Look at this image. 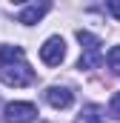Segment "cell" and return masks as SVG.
Returning a JSON list of instances; mask_svg holds the SVG:
<instances>
[{
	"label": "cell",
	"instance_id": "6da1fadb",
	"mask_svg": "<svg viewBox=\"0 0 120 123\" xmlns=\"http://www.w3.org/2000/svg\"><path fill=\"white\" fill-rule=\"evenodd\" d=\"M0 80L14 89L34 83V69H29L20 46H0Z\"/></svg>",
	"mask_w": 120,
	"mask_h": 123
},
{
	"label": "cell",
	"instance_id": "7a4b0ae2",
	"mask_svg": "<svg viewBox=\"0 0 120 123\" xmlns=\"http://www.w3.org/2000/svg\"><path fill=\"white\" fill-rule=\"evenodd\" d=\"M34 115H37V106L34 103H9L6 109H3V117L6 123H31L34 120Z\"/></svg>",
	"mask_w": 120,
	"mask_h": 123
},
{
	"label": "cell",
	"instance_id": "3957f363",
	"mask_svg": "<svg viewBox=\"0 0 120 123\" xmlns=\"http://www.w3.org/2000/svg\"><path fill=\"white\" fill-rule=\"evenodd\" d=\"M66 57V43H63V37H49L43 46H40V60L46 63V66H60Z\"/></svg>",
	"mask_w": 120,
	"mask_h": 123
},
{
	"label": "cell",
	"instance_id": "277c9868",
	"mask_svg": "<svg viewBox=\"0 0 120 123\" xmlns=\"http://www.w3.org/2000/svg\"><path fill=\"white\" fill-rule=\"evenodd\" d=\"M46 100H49V106H54V109H69V106L74 103V94L69 92L66 86H52V89H46Z\"/></svg>",
	"mask_w": 120,
	"mask_h": 123
},
{
	"label": "cell",
	"instance_id": "5b68a950",
	"mask_svg": "<svg viewBox=\"0 0 120 123\" xmlns=\"http://www.w3.org/2000/svg\"><path fill=\"white\" fill-rule=\"evenodd\" d=\"M49 9H52L49 3H31V6H26V9L17 14V20H20V23H26V26H34V23H37Z\"/></svg>",
	"mask_w": 120,
	"mask_h": 123
},
{
	"label": "cell",
	"instance_id": "8992f818",
	"mask_svg": "<svg viewBox=\"0 0 120 123\" xmlns=\"http://www.w3.org/2000/svg\"><path fill=\"white\" fill-rule=\"evenodd\" d=\"M74 123H106V117H103V109L91 103V106H86V109L77 115V120H74Z\"/></svg>",
	"mask_w": 120,
	"mask_h": 123
},
{
	"label": "cell",
	"instance_id": "52a82bcc",
	"mask_svg": "<svg viewBox=\"0 0 120 123\" xmlns=\"http://www.w3.org/2000/svg\"><path fill=\"white\" fill-rule=\"evenodd\" d=\"M77 40H80V46H83V52H100V46H103V43H100V37H94V34H91V31H77Z\"/></svg>",
	"mask_w": 120,
	"mask_h": 123
},
{
	"label": "cell",
	"instance_id": "ba28073f",
	"mask_svg": "<svg viewBox=\"0 0 120 123\" xmlns=\"http://www.w3.org/2000/svg\"><path fill=\"white\" fill-rule=\"evenodd\" d=\"M100 60H103L100 52H86L80 57V69H94V66H100Z\"/></svg>",
	"mask_w": 120,
	"mask_h": 123
},
{
	"label": "cell",
	"instance_id": "9c48e42d",
	"mask_svg": "<svg viewBox=\"0 0 120 123\" xmlns=\"http://www.w3.org/2000/svg\"><path fill=\"white\" fill-rule=\"evenodd\" d=\"M106 60H109V69H112L114 74H120V46H112V49H109Z\"/></svg>",
	"mask_w": 120,
	"mask_h": 123
},
{
	"label": "cell",
	"instance_id": "30bf717a",
	"mask_svg": "<svg viewBox=\"0 0 120 123\" xmlns=\"http://www.w3.org/2000/svg\"><path fill=\"white\" fill-rule=\"evenodd\" d=\"M109 115H112L114 120H120V92H114L112 100H109Z\"/></svg>",
	"mask_w": 120,
	"mask_h": 123
},
{
	"label": "cell",
	"instance_id": "8fae6325",
	"mask_svg": "<svg viewBox=\"0 0 120 123\" xmlns=\"http://www.w3.org/2000/svg\"><path fill=\"white\" fill-rule=\"evenodd\" d=\"M106 9H109V12L120 20V3H117V0H109V3H106Z\"/></svg>",
	"mask_w": 120,
	"mask_h": 123
}]
</instances>
